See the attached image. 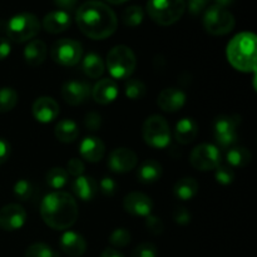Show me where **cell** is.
<instances>
[{"label":"cell","instance_id":"7dc6e473","mask_svg":"<svg viewBox=\"0 0 257 257\" xmlns=\"http://www.w3.org/2000/svg\"><path fill=\"white\" fill-rule=\"evenodd\" d=\"M12 52V44L8 38L0 37V60H4L5 58L9 57Z\"/></svg>","mask_w":257,"mask_h":257},{"label":"cell","instance_id":"f1b7e54d","mask_svg":"<svg viewBox=\"0 0 257 257\" xmlns=\"http://www.w3.org/2000/svg\"><path fill=\"white\" fill-rule=\"evenodd\" d=\"M240 122L241 119L238 115H221L216 118L213 123V133L215 136L225 135V133H237L236 130Z\"/></svg>","mask_w":257,"mask_h":257},{"label":"cell","instance_id":"52a82bcc","mask_svg":"<svg viewBox=\"0 0 257 257\" xmlns=\"http://www.w3.org/2000/svg\"><path fill=\"white\" fill-rule=\"evenodd\" d=\"M143 140L148 146L163 150L171 142V131L167 120L158 114L150 115L143 123Z\"/></svg>","mask_w":257,"mask_h":257},{"label":"cell","instance_id":"4316f807","mask_svg":"<svg viewBox=\"0 0 257 257\" xmlns=\"http://www.w3.org/2000/svg\"><path fill=\"white\" fill-rule=\"evenodd\" d=\"M55 137L63 143H72L79 136V128L72 119H62L55 125Z\"/></svg>","mask_w":257,"mask_h":257},{"label":"cell","instance_id":"4fadbf2b","mask_svg":"<svg viewBox=\"0 0 257 257\" xmlns=\"http://www.w3.org/2000/svg\"><path fill=\"white\" fill-rule=\"evenodd\" d=\"M123 208L132 216L147 217L152 213L153 202L145 193L131 192L123 200Z\"/></svg>","mask_w":257,"mask_h":257},{"label":"cell","instance_id":"e575fe53","mask_svg":"<svg viewBox=\"0 0 257 257\" xmlns=\"http://www.w3.org/2000/svg\"><path fill=\"white\" fill-rule=\"evenodd\" d=\"M131 232L127 228H115L109 236V242L110 245H113L114 247H125L127 245H130L131 242Z\"/></svg>","mask_w":257,"mask_h":257},{"label":"cell","instance_id":"484cf974","mask_svg":"<svg viewBox=\"0 0 257 257\" xmlns=\"http://www.w3.org/2000/svg\"><path fill=\"white\" fill-rule=\"evenodd\" d=\"M83 72L92 79H98L103 75L105 69L104 60L102 59L99 54L97 53H88L84 58H83Z\"/></svg>","mask_w":257,"mask_h":257},{"label":"cell","instance_id":"cb8c5ba5","mask_svg":"<svg viewBox=\"0 0 257 257\" xmlns=\"http://www.w3.org/2000/svg\"><path fill=\"white\" fill-rule=\"evenodd\" d=\"M162 166L155 160H147L138 167L137 178L141 183L157 182L162 177Z\"/></svg>","mask_w":257,"mask_h":257},{"label":"cell","instance_id":"b9f144b4","mask_svg":"<svg viewBox=\"0 0 257 257\" xmlns=\"http://www.w3.org/2000/svg\"><path fill=\"white\" fill-rule=\"evenodd\" d=\"M99 190L104 196H113L117 191V183L113 178L110 177H103L102 181L99 182Z\"/></svg>","mask_w":257,"mask_h":257},{"label":"cell","instance_id":"836d02e7","mask_svg":"<svg viewBox=\"0 0 257 257\" xmlns=\"http://www.w3.org/2000/svg\"><path fill=\"white\" fill-rule=\"evenodd\" d=\"M25 257H57L55 252L47 243L37 242L30 245L25 251Z\"/></svg>","mask_w":257,"mask_h":257},{"label":"cell","instance_id":"8fae6325","mask_svg":"<svg viewBox=\"0 0 257 257\" xmlns=\"http://www.w3.org/2000/svg\"><path fill=\"white\" fill-rule=\"evenodd\" d=\"M27 222V211L18 203H10L0 210V228L4 231H18Z\"/></svg>","mask_w":257,"mask_h":257},{"label":"cell","instance_id":"ee69618b","mask_svg":"<svg viewBox=\"0 0 257 257\" xmlns=\"http://www.w3.org/2000/svg\"><path fill=\"white\" fill-rule=\"evenodd\" d=\"M217 145L222 148H228L237 141V133H225V135L215 136Z\"/></svg>","mask_w":257,"mask_h":257},{"label":"cell","instance_id":"ac0fdd59","mask_svg":"<svg viewBox=\"0 0 257 257\" xmlns=\"http://www.w3.org/2000/svg\"><path fill=\"white\" fill-rule=\"evenodd\" d=\"M60 248L70 257H80L87 251L84 237L74 231H65L60 237Z\"/></svg>","mask_w":257,"mask_h":257},{"label":"cell","instance_id":"7c38bea8","mask_svg":"<svg viewBox=\"0 0 257 257\" xmlns=\"http://www.w3.org/2000/svg\"><path fill=\"white\" fill-rule=\"evenodd\" d=\"M138 157L130 148H115L108 157V167L114 173H125L137 166Z\"/></svg>","mask_w":257,"mask_h":257},{"label":"cell","instance_id":"9a60e30c","mask_svg":"<svg viewBox=\"0 0 257 257\" xmlns=\"http://www.w3.org/2000/svg\"><path fill=\"white\" fill-rule=\"evenodd\" d=\"M186 93L178 88H166L160 93L157 99V104L163 112L175 113L182 109L186 104Z\"/></svg>","mask_w":257,"mask_h":257},{"label":"cell","instance_id":"2e32d148","mask_svg":"<svg viewBox=\"0 0 257 257\" xmlns=\"http://www.w3.org/2000/svg\"><path fill=\"white\" fill-rule=\"evenodd\" d=\"M33 115L40 123H50L59 114V104L52 97H39L32 107Z\"/></svg>","mask_w":257,"mask_h":257},{"label":"cell","instance_id":"d590c367","mask_svg":"<svg viewBox=\"0 0 257 257\" xmlns=\"http://www.w3.org/2000/svg\"><path fill=\"white\" fill-rule=\"evenodd\" d=\"M33 185L28 180H19L15 182L14 187H13V192L14 196L20 201H27L32 197L33 195Z\"/></svg>","mask_w":257,"mask_h":257},{"label":"cell","instance_id":"6da1fadb","mask_svg":"<svg viewBox=\"0 0 257 257\" xmlns=\"http://www.w3.org/2000/svg\"><path fill=\"white\" fill-rule=\"evenodd\" d=\"M77 25L85 37L102 40L117 30L118 20L114 12L107 4L98 0L85 2L78 8Z\"/></svg>","mask_w":257,"mask_h":257},{"label":"cell","instance_id":"3957f363","mask_svg":"<svg viewBox=\"0 0 257 257\" xmlns=\"http://www.w3.org/2000/svg\"><path fill=\"white\" fill-rule=\"evenodd\" d=\"M257 38L253 33L242 32L232 38L226 47V55L236 70L256 73Z\"/></svg>","mask_w":257,"mask_h":257},{"label":"cell","instance_id":"7402d4cb","mask_svg":"<svg viewBox=\"0 0 257 257\" xmlns=\"http://www.w3.org/2000/svg\"><path fill=\"white\" fill-rule=\"evenodd\" d=\"M73 192L79 200L92 201L98 192V186L94 178L90 176H79L73 182Z\"/></svg>","mask_w":257,"mask_h":257},{"label":"cell","instance_id":"f907efd6","mask_svg":"<svg viewBox=\"0 0 257 257\" xmlns=\"http://www.w3.org/2000/svg\"><path fill=\"white\" fill-rule=\"evenodd\" d=\"M235 2L236 0H215V4L213 5H217V7L223 8V9H227V8L231 7Z\"/></svg>","mask_w":257,"mask_h":257},{"label":"cell","instance_id":"5b68a950","mask_svg":"<svg viewBox=\"0 0 257 257\" xmlns=\"http://www.w3.org/2000/svg\"><path fill=\"white\" fill-rule=\"evenodd\" d=\"M186 12L185 0H148L147 13L158 25L168 27L175 24Z\"/></svg>","mask_w":257,"mask_h":257},{"label":"cell","instance_id":"7bdbcfd3","mask_svg":"<svg viewBox=\"0 0 257 257\" xmlns=\"http://www.w3.org/2000/svg\"><path fill=\"white\" fill-rule=\"evenodd\" d=\"M191 213L188 212L187 208L185 207H177L175 211H173V220H175L176 223L178 225H188L191 222Z\"/></svg>","mask_w":257,"mask_h":257},{"label":"cell","instance_id":"4dcf8cb0","mask_svg":"<svg viewBox=\"0 0 257 257\" xmlns=\"http://www.w3.org/2000/svg\"><path fill=\"white\" fill-rule=\"evenodd\" d=\"M18 99L19 95L15 89L10 87L0 88V113H8L14 109Z\"/></svg>","mask_w":257,"mask_h":257},{"label":"cell","instance_id":"83f0119b","mask_svg":"<svg viewBox=\"0 0 257 257\" xmlns=\"http://www.w3.org/2000/svg\"><path fill=\"white\" fill-rule=\"evenodd\" d=\"M251 152L245 147H232L226 153V161L232 168L245 167L251 162Z\"/></svg>","mask_w":257,"mask_h":257},{"label":"cell","instance_id":"f35d334b","mask_svg":"<svg viewBox=\"0 0 257 257\" xmlns=\"http://www.w3.org/2000/svg\"><path fill=\"white\" fill-rule=\"evenodd\" d=\"M146 227L153 235H161L163 232V230H165V225H163L162 220L160 217H157V216L152 215L146 217Z\"/></svg>","mask_w":257,"mask_h":257},{"label":"cell","instance_id":"8d00e7d4","mask_svg":"<svg viewBox=\"0 0 257 257\" xmlns=\"http://www.w3.org/2000/svg\"><path fill=\"white\" fill-rule=\"evenodd\" d=\"M215 178L220 185H231L235 181V171L230 166L220 165L217 168H215Z\"/></svg>","mask_w":257,"mask_h":257},{"label":"cell","instance_id":"c3c4849f","mask_svg":"<svg viewBox=\"0 0 257 257\" xmlns=\"http://www.w3.org/2000/svg\"><path fill=\"white\" fill-rule=\"evenodd\" d=\"M54 4L57 5L58 8H60V10L63 12H69V10H73L78 4V0H53Z\"/></svg>","mask_w":257,"mask_h":257},{"label":"cell","instance_id":"277c9868","mask_svg":"<svg viewBox=\"0 0 257 257\" xmlns=\"http://www.w3.org/2000/svg\"><path fill=\"white\" fill-rule=\"evenodd\" d=\"M40 22L37 15L32 13H20L5 23L4 32L8 39L15 43L32 40L40 30Z\"/></svg>","mask_w":257,"mask_h":257},{"label":"cell","instance_id":"44dd1931","mask_svg":"<svg viewBox=\"0 0 257 257\" xmlns=\"http://www.w3.org/2000/svg\"><path fill=\"white\" fill-rule=\"evenodd\" d=\"M24 60L30 67H39L47 58V44L43 40H30L24 48Z\"/></svg>","mask_w":257,"mask_h":257},{"label":"cell","instance_id":"ba28073f","mask_svg":"<svg viewBox=\"0 0 257 257\" xmlns=\"http://www.w3.org/2000/svg\"><path fill=\"white\" fill-rule=\"evenodd\" d=\"M203 27L211 35H226L232 32L235 18L230 10L211 5L203 13Z\"/></svg>","mask_w":257,"mask_h":257},{"label":"cell","instance_id":"30bf717a","mask_svg":"<svg viewBox=\"0 0 257 257\" xmlns=\"http://www.w3.org/2000/svg\"><path fill=\"white\" fill-rule=\"evenodd\" d=\"M190 162L198 171H212L221 165V152L211 143H202L192 150Z\"/></svg>","mask_w":257,"mask_h":257},{"label":"cell","instance_id":"f6af8a7d","mask_svg":"<svg viewBox=\"0 0 257 257\" xmlns=\"http://www.w3.org/2000/svg\"><path fill=\"white\" fill-rule=\"evenodd\" d=\"M211 0H188V10H190L192 15H198L202 12H205Z\"/></svg>","mask_w":257,"mask_h":257},{"label":"cell","instance_id":"60d3db41","mask_svg":"<svg viewBox=\"0 0 257 257\" xmlns=\"http://www.w3.org/2000/svg\"><path fill=\"white\" fill-rule=\"evenodd\" d=\"M68 175L74 176V177H79V176H83L84 173V163L79 160V158H72L69 160L67 165Z\"/></svg>","mask_w":257,"mask_h":257},{"label":"cell","instance_id":"816d5d0a","mask_svg":"<svg viewBox=\"0 0 257 257\" xmlns=\"http://www.w3.org/2000/svg\"><path fill=\"white\" fill-rule=\"evenodd\" d=\"M108 3H110V4H115V5H119V4H123V3L128 2V0H107Z\"/></svg>","mask_w":257,"mask_h":257},{"label":"cell","instance_id":"ffe728a7","mask_svg":"<svg viewBox=\"0 0 257 257\" xmlns=\"http://www.w3.org/2000/svg\"><path fill=\"white\" fill-rule=\"evenodd\" d=\"M92 97L99 104H109L118 97V85L113 79H100L92 89Z\"/></svg>","mask_w":257,"mask_h":257},{"label":"cell","instance_id":"603a6c76","mask_svg":"<svg viewBox=\"0 0 257 257\" xmlns=\"http://www.w3.org/2000/svg\"><path fill=\"white\" fill-rule=\"evenodd\" d=\"M198 135V125L192 118H182L176 123L175 137L180 145H190Z\"/></svg>","mask_w":257,"mask_h":257},{"label":"cell","instance_id":"7a4b0ae2","mask_svg":"<svg viewBox=\"0 0 257 257\" xmlns=\"http://www.w3.org/2000/svg\"><path fill=\"white\" fill-rule=\"evenodd\" d=\"M40 216L53 230H68L78 220L77 201L70 193L54 191L43 198Z\"/></svg>","mask_w":257,"mask_h":257},{"label":"cell","instance_id":"bcb514c9","mask_svg":"<svg viewBox=\"0 0 257 257\" xmlns=\"http://www.w3.org/2000/svg\"><path fill=\"white\" fill-rule=\"evenodd\" d=\"M10 153H12L10 143L7 140H4V138H0V166L4 165L9 160Z\"/></svg>","mask_w":257,"mask_h":257},{"label":"cell","instance_id":"f546056e","mask_svg":"<svg viewBox=\"0 0 257 257\" xmlns=\"http://www.w3.org/2000/svg\"><path fill=\"white\" fill-rule=\"evenodd\" d=\"M68 180H69V175H68L67 171L62 167L52 168V170L48 171L47 176H45L47 185L49 186L50 188L57 191L65 187V185L68 183Z\"/></svg>","mask_w":257,"mask_h":257},{"label":"cell","instance_id":"9c48e42d","mask_svg":"<svg viewBox=\"0 0 257 257\" xmlns=\"http://www.w3.org/2000/svg\"><path fill=\"white\" fill-rule=\"evenodd\" d=\"M50 57L55 63L64 67L77 65L83 58V47L73 39H59L53 44Z\"/></svg>","mask_w":257,"mask_h":257},{"label":"cell","instance_id":"d6a6232c","mask_svg":"<svg viewBox=\"0 0 257 257\" xmlns=\"http://www.w3.org/2000/svg\"><path fill=\"white\" fill-rule=\"evenodd\" d=\"M145 18V12L140 5H131L123 13V23L127 27L135 28L141 25Z\"/></svg>","mask_w":257,"mask_h":257},{"label":"cell","instance_id":"d6986e66","mask_svg":"<svg viewBox=\"0 0 257 257\" xmlns=\"http://www.w3.org/2000/svg\"><path fill=\"white\" fill-rule=\"evenodd\" d=\"M79 153L87 162L95 163L103 160L105 153V146L98 137H85L79 146Z\"/></svg>","mask_w":257,"mask_h":257},{"label":"cell","instance_id":"8992f818","mask_svg":"<svg viewBox=\"0 0 257 257\" xmlns=\"http://www.w3.org/2000/svg\"><path fill=\"white\" fill-rule=\"evenodd\" d=\"M137 58L127 45H117L109 50L107 55V68L115 79H125L135 73Z\"/></svg>","mask_w":257,"mask_h":257},{"label":"cell","instance_id":"e0dca14e","mask_svg":"<svg viewBox=\"0 0 257 257\" xmlns=\"http://www.w3.org/2000/svg\"><path fill=\"white\" fill-rule=\"evenodd\" d=\"M70 24H72V19L67 12L54 10V12L48 13L43 18V22L40 25L45 32L50 33V34H59V33L65 32L70 27Z\"/></svg>","mask_w":257,"mask_h":257},{"label":"cell","instance_id":"1f68e13d","mask_svg":"<svg viewBox=\"0 0 257 257\" xmlns=\"http://www.w3.org/2000/svg\"><path fill=\"white\" fill-rule=\"evenodd\" d=\"M145 83L141 82L140 79H128L124 84V94L128 99L131 100H140L145 97L146 94Z\"/></svg>","mask_w":257,"mask_h":257},{"label":"cell","instance_id":"5bb4252c","mask_svg":"<svg viewBox=\"0 0 257 257\" xmlns=\"http://www.w3.org/2000/svg\"><path fill=\"white\" fill-rule=\"evenodd\" d=\"M89 84L80 80H68L62 87V97L69 105H79L90 95Z\"/></svg>","mask_w":257,"mask_h":257},{"label":"cell","instance_id":"74e56055","mask_svg":"<svg viewBox=\"0 0 257 257\" xmlns=\"http://www.w3.org/2000/svg\"><path fill=\"white\" fill-rule=\"evenodd\" d=\"M132 257H157V247L151 242L140 243L133 250Z\"/></svg>","mask_w":257,"mask_h":257},{"label":"cell","instance_id":"d4e9b609","mask_svg":"<svg viewBox=\"0 0 257 257\" xmlns=\"http://www.w3.org/2000/svg\"><path fill=\"white\" fill-rule=\"evenodd\" d=\"M197 181L192 177H183L178 180L173 186V195L181 201H190L198 193Z\"/></svg>","mask_w":257,"mask_h":257},{"label":"cell","instance_id":"681fc988","mask_svg":"<svg viewBox=\"0 0 257 257\" xmlns=\"http://www.w3.org/2000/svg\"><path fill=\"white\" fill-rule=\"evenodd\" d=\"M100 257H124V256H123L119 251L115 250V248L109 247V248H105V250L103 251Z\"/></svg>","mask_w":257,"mask_h":257},{"label":"cell","instance_id":"ab89813d","mask_svg":"<svg viewBox=\"0 0 257 257\" xmlns=\"http://www.w3.org/2000/svg\"><path fill=\"white\" fill-rule=\"evenodd\" d=\"M84 124L88 130L94 132V131L99 130L100 125H102V117L97 112L87 113V115L84 117Z\"/></svg>","mask_w":257,"mask_h":257}]
</instances>
